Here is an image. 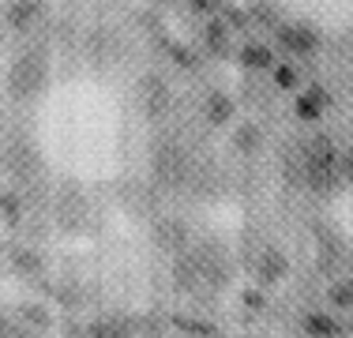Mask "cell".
<instances>
[{"instance_id":"cell-1","label":"cell","mask_w":353,"mask_h":338,"mask_svg":"<svg viewBox=\"0 0 353 338\" xmlns=\"http://www.w3.org/2000/svg\"><path fill=\"white\" fill-rule=\"evenodd\" d=\"M46 83H49V64L41 53H23L8 68V90H12L15 101H27V98L41 95Z\"/></svg>"},{"instance_id":"cell-2","label":"cell","mask_w":353,"mask_h":338,"mask_svg":"<svg viewBox=\"0 0 353 338\" xmlns=\"http://www.w3.org/2000/svg\"><path fill=\"white\" fill-rule=\"evenodd\" d=\"M334 166H339V158H334V147H331V139H312L308 143V166H305V173H308V184L312 188H331L334 184Z\"/></svg>"},{"instance_id":"cell-3","label":"cell","mask_w":353,"mask_h":338,"mask_svg":"<svg viewBox=\"0 0 353 338\" xmlns=\"http://www.w3.org/2000/svg\"><path fill=\"white\" fill-rule=\"evenodd\" d=\"M53 210H57V222H61L64 230H72V233L87 226V199H83V192L72 188V184H64V188L57 192Z\"/></svg>"},{"instance_id":"cell-4","label":"cell","mask_w":353,"mask_h":338,"mask_svg":"<svg viewBox=\"0 0 353 338\" xmlns=\"http://www.w3.org/2000/svg\"><path fill=\"white\" fill-rule=\"evenodd\" d=\"M274 34H279L282 49H290V53H312V49L319 46V38L305 27V23H279Z\"/></svg>"},{"instance_id":"cell-5","label":"cell","mask_w":353,"mask_h":338,"mask_svg":"<svg viewBox=\"0 0 353 338\" xmlns=\"http://www.w3.org/2000/svg\"><path fill=\"white\" fill-rule=\"evenodd\" d=\"M139 98H143V109H147L150 117H162L165 106H170V90H165V83L154 79V75H147V79L139 83Z\"/></svg>"},{"instance_id":"cell-6","label":"cell","mask_w":353,"mask_h":338,"mask_svg":"<svg viewBox=\"0 0 353 338\" xmlns=\"http://www.w3.org/2000/svg\"><path fill=\"white\" fill-rule=\"evenodd\" d=\"M12 270L23 282H41V256L30 248H12Z\"/></svg>"},{"instance_id":"cell-7","label":"cell","mask_w":353,"mask_h":338,"mask_svg":"<svg viewBox=\"0 0 353 338\" xmlns=\"http://www.w3.org/2000/svg\"><path fill=\"white\" fill-rule=\"evenodd\" d=\"M38 19H41L38 0H15V4L8 8V23H12V30H30Z\"/></svg>"},{"instance_id":"cell-8","label":"cell","mask_w":353,"mask_h":338,"mask_svg":"<svg viewBox=\"0 0 353 338\" xmlns=\"http://www.w3.org/2000/svg\"><path fill=\"white\" fill-rule=\"evenodd\" d=\"M15 319H23V324L30 327V331H49L53 327V316H49V308H41V304H15Z\"/></svg>"},{"instance_id":"cell-9","label":"cell","mask_w":353,"mask_h":338,"mask_svg":"<svg viewBox=\"0 0 353 338\" xmlns=\"http://www.w3.org/2000/svg\"><path fill=\"white\" fill-rule=\"evenodd\" d=\"M323 106H327L323 87H312L308 95H301V98H297V117H301V121H316V117L323 113Z\"/></svg>"},{"instance_id":"cell-10","label":"cell","mask_w":353,"mask_h":338,"mask_svg":"<svg viewBox=\"0 0 353 338\" xmlns=\"http://www.w3.org/2000/svg\"><path fill=\"white\" fill-rule=\"evenodd\" d=\"M256 275H259V282H279V278L285 275V259L279 256V252H267V256L259 259Z\"/></svg>"},{"instance_id":"cell-11","label":"cell","mask_w":353,"mask_h":338,"mask_svg":"<svg viewBox=\"0 0 353 338\" xmlns=\"http://www.w3.org/2000/svg\"><path fill=\"white\" fill-rule=\"evenodd\" d=\"M203 38H207V49H211V53H225V49H230V27H225L222 19H218V23H207V27H203Z\"/></svg>"},{"instance_id":"cell-12","label":"cell","mask_w":353,"mask_h":338,"mask_svg":"<svg viewBox=\"0 0 353 338\" xmlns=\"http://www.w3.org/2000/svg\"><path fill=\"white\" fill-rule=\"evenodd\" d=\"M305 331L312 338H331V335H339V324L331 316H323V312H312V316H305Z\"/></svg>"},{"instance_id":"cell-13","label":"cell","mask_w":353,"mask_h":338,"mask_svg":"<svg viewBox=\"0 0 353 338\" xmlns=\"http://www.w3.org/2000/svg\"><path fill=\"white\" fill-rule=\"evenodd\" d=\"M230 117H233V101L225 95H211V98H207V121H211V124H225Z\"/></svg>"},{"instance_id":"cell-14","label":"cell","mask_w":353,"mask_h":338,"mask_svg":"<svg viewBox=\"0 0 353 338\" xmlns=\"http://www.w3.org/2000/svg\"><path fill=\"white\" fill-rule=\"evenodd\" d=\"M90 338H128V324H121V319H98V324L87 327Z\"/></svg>"},{"instance_id":"cell-15","label":"cell","mask_w":353,"mask_h":338,"mask_svg":"<svg viewBox=\"0 0 353 338\" xmlns=\"http://www.w3.org/2000/svg\"><path fill=\"white\" fill-rule=\"evenodd\" d=\"M233 143H237L241 155H252V150H259V143H263V132H259L256 124H245V128H237Z\"/></svg>"},{"instance_id":"cell-16","label":"cell","mask_w":353,"mask_h":338,"mask_svg":"<svg viewBox=\"0 0 353 338\" xmlns=\"http://www.w3.org/2000/svg\"><path fill=\"white\" fill-rule=\"evenodd\" d=\"M158 244H165V248H184V226L181 222H162L158 226Z\"/></svg>"},{"instance_id":"cell-17","label":"cell","mask_w":353,"mask_h":338,"mask_svg":"<svg viewBox=\"0 0 353 338\" xmlns=\"http://www.w3.org/2000/svg\"><path fill=\"white\" fill-rule=\"evenodd\" d=\"M0 215H4L8 222L15 226V222L23 218V199L15 196V192H0Z\"/></svg>"},{"instance_id":"cell-18","label":"cell","mask_w":353,"mask_h":338,"mask_svg":"<svg viewBox=\"0 0 353 338\" xmlns=\"http://www.w3.org/2000/svg\"><path fill=\"white\" fill-rule=\"evenodd\" d=\"M218 15H222V23L230 30H245L248 27V12H241V8H233V4H218Z\"/></svg>"},{"instance_id":"cell-19","label":"cell","mask_w":353,"mask_h":338,"mask_svg":"<svg viewBox=\"0 0 353 338\" xmlns=\"http://www.w3.org/2000/svg\"><path fill=\"white\" fill-rule=\"evenodd\" d=\"M241 61H245L248 68H271V49H263V46H245V53H241Z\"/></svg>"},{"instance_id":"cell-20","label":"cell","mask_w":353,"mask_h":338,"mask_svg":"<svg viewBox=\"0 0 353 338\" xmlns=\"http://www.w3.org/2000/svg\"><path fill=\"white\" fill-rule=\"evenodd\" d=\"M248 23H263V27H279V15H274L271 4H252Z\"/></svg>"},{"instance_id":"cell-21","label":"cell","mask_w":353,"mask_h":338,"mask_svg":"<svg viewBox=\"0 0 353 338\" xmlns=\"http://www.w3.org/2000/svg\"><path fill=\"white\" fill-rule=\"evenodd\" d=\"M331 304H342V308H350V304H353V282L331 286Z\"/></svg>"},{"instance_id":"cell-22","label":"cell","mask_w":353,"mask_h":338,"mask_svg":"<svg viewBox=\"0 0 353 338\" xmlns=\"http://www.w3.org/2000/svg\"><path fill=\"white\" fill-rule=\"evenodd\" d=\"M170 53H173V61L181 64V68H196V57H192L184 46H173V41H170Z\"/></svg>"},{"instance_id":"cell-23","label":"cell","mask_w":353,"mask_h":338,"mask_svg":"<svg viewBox=\"0 0 353 338\" xmlns=\"http://www.w3.org/2000/svg\"><path fill=\"white\" fill-rule=\"evenodd\" d=\"M274 83H279L282 90H285V87H293V83H297V75H293V68L279 64V68H274Z\"/></svg>"},{"instance_id":"cell-24","label":"cell","mask_w":353,"mask_h":338,"mask_svg":"<svg viewBox=\"0 0 353 338\" xmlns=\"http://www.w3.org/2000/svg\"><path fill=\"white\" fill-rule=\"evenodd\" d=\"M57 293H61V304H72V308H79V304H83L79 290H72V286H61Z\"/></svg>"},{"instance_id":"cell-25","label":"cell","mask_w":353,"mask_h":338,"mask_svg":"<svg viewBox=\"0 0 353 338\" xmlns=\"http://www.w3.org/2000/svg\"><path fill=\"white\" fill-rule=\"evenodd\" d=\"M222 0H192V12H218Z\"/></svg>"},{"instance_id":"cell-26","label":"cell","mask_w":353,"mask_h":338,"mask_svg":"<svg viewBox=\"0 0 353 338\" xmlns=\"http://www.w3.org/2000/svg\"><path fill=\"white\" fill-rule=\"evenodd\" d=\"M245 304H248V308H263V293H259V290H245Z\"/></svg>"},{"instance_id":"cell-27","label":"cell","mask_w":353,"mask_h":338,"mask_svg":"<svg viewBox=\"0 0 353 338\" xmlns=\"http://www.w3.org/2000/svg\"><path fill=\"white\" fill-rule=\"evenodd\" d=\"M12 331H15V327H12V319H8L4 312H0V338H12Z\"/></svg>"},{"instance_id":"cell-28","label":"cell","mask_w":353,"mask_h":338,"mask_svg":"<svg viewBox=\"0 0 353 338\" xmlns=\"http://www.w3.org/2000/svg\"><path fill=\"white\" fill-rule=\"evenodd\" d=\"M12 338H30L27 331H19V327H15V331H12Z\"/></svg>"},{"instance_id":"cell-29","label":"cell","mask_w":353,"mask_h":338,"mask_svg":"<svg viewBox=\"0 0 353 338\" xmlns=\"http://www.w3.org/2000/svg\"><path fill=\"white\" fill-rule=\"evenodd\" d=\"M346 169H350V173H353V155H350V158H346Z\"/></svg>"}]
</instances>
